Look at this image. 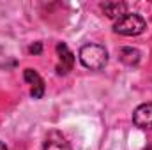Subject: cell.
Segmentation results:
<instances>
[{
    "instance_id": "obj_1",
    "label": "cell",
    "mask_w": 152,
    "mask_h": 150,
    "mask_svg": "<svg viewBox=\"0 0 152 150\" xmlns=\"http://www.w3.org/2000/svg\"><path fill=\"white\" fill-rule=\"evenodd\" d=\"M81 64L90 71H101L108 62V51L101 44H85L80 50Z\"/></svg>"
},
{
    "instance_id": "obj_2",
    "label": "cell",
    "mask_w": 152,
    "mask_h": 150,
    "mask_svg": "<svg viewBox=\"0 0 152 150\" xmlns=\"http://www.w3.org/2000/svg\"><path fill=\"white\" fill-rule=\"evenodd\" d=\"M145 27H147V23H145V20H143L140 14L126 12L122 18H118V20L115 21L113 30L117 34H120V36L131 37V36H140V34L145 30Z\"/></svg>"
},
{
    "instance_id": "obj_3",
    "label": "cell",
    "mask_w": 152,
    "mask_h": 150,
    "mask_svg": "<svg viewBox=\"0 0 152 150\" xmlns=\"http://www.w3.org/2000/svg\"><path fill=\"white\" fill-rule=\"evenodd\" d=\"M133 122L140 129H152V103L140 104L133 113Z\"/></svg>"
},
{
    "instance_id": "obj_4",
    "label": "cell",
    "mask_w": 152,
    "mask_h": 150,
    "mask_svg": "<svg viewBox=\"0 0 152 150\" xmlns=\"http://www.w3.org/2000/svg\"><path fill=\"white\" fill-rule=\"evenodd\" d=\"M57 53H58V62H60L57 71H58V74H67L75 66V55L71 53V50L64 42L57 44Z\"/></svg>"
},
{
    "instance_id": "obj_5",
    "label": "cell",
    "mask_w": 152,
    "mask_h": 150,
    "mask_svg": "<svg viewBox=\"0 0 152 150\" xmlns=\"http://www.w3.org/2000/svg\"><path fill=\"white\" fill-rule=\"evenodd\" d=\"M23 76H25V81L32 85L30 95H32L34 99H41V97L44 95V81H42V78H41L34 69H25V74Z\"/></svg>"
},
{
    "instance_id": "obj_6",
    "label": "cell",
    "mask_w": 152,
    "mask_h": 150,
    "mask_svg": "<svg viewBox=\"0 0 152 150\" xmlns=\"http://www.w3.org/2000/svg\"><path fill=\"white\" fill-rule=\"evenodd\" d=\"M101 9L104 11V14L108 18H112V20L117 21L118 18H122L126 14L127 5L124 2H104V4H101Z\"/></svg>"
},
{
    "instance_id": "obj_7",
    "label": "cell",
    "mask_w": 152,
    "mask_h": 150,
    "mask_svg": "<svg viewBox=\"0 0 152 150\" xmlns=\"http://www.w3.org/2000/svg\"><path fill=\"white\" fill-rule=\"evenodd\" d=\"M42 150H71V147H69V143L66 141V138L62 134L51 133L46 138V141L42 145Z\"/></svg>"
},
{
    "instance_id": "obj_8",
    "label": "cell",
    "mask_w": 152,
    "mask_h": 150,
    "mask_svg": "<svg viewBox=\"0 0 152 150\" xmlns=\"http://www.w3.org/2000/svg\"><path fill=\"white\" fill-rule=\"evenodd\" d=\"M120 60L127 66H136L140 62V51L134 48H122L120 50Z\"/></svg>"
},
{
    "instance_id": "obj_9",
    "label": "cell",
    "mask_w": 152,
    "mask_h": 150,
    "mask_svg": "<svg viewBox=\"0 0 152 150\" xmlns=\"http://www.w3.org/2000/svg\"><path fill=\"white\" fill-rule=\"evenodd\" d=\"M41 50H42V44H41V42H36V44H32V46L28 48V51H30V53H34V55L41 53Z\"/></svg>"
},
{
    "instance_id": "obj_10",
    "label": "cell",
    "mask_w": 152,
    "mask_h": 150,
    "mask_svg": "<svg viewBox=\"0 0 152 150\" xmlns=\"http://www.w3.org/2000/svg\"><path fill=\"white\" fill-rule=\"evenodd\" d=\"M0 150H7V147H5V143H2V141H0Z\"/></svg>"
},
{
    "instance_id": "obj_11",
    "label": "cell",
    "mask_w": 152,
    "mask_h": 150,
    "mask_svg": "<svg viewBox=\"0 0 152 150\" xmlns=\"http://www.w3.org/2000/svg\"><path fill=\"white\" fill-rule=\"evenodd\" d=\"M143 150H152V141H151V143H149V145H147V147H145Z\"/></svg>"
}]
</instances>
